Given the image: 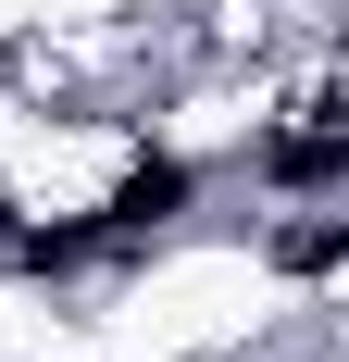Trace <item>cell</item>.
<instances>
[{"mask_svg":"<svg viewBox=\"0 0 349 362\" xmlns=\"http://www.w3.org/2000/svg\"><path fill=\"white\" fill-rule=\"evenodd\" d=\"M187 187H200V175H187L174 150H150L138 175H125V187L100 200V225H112V250H125V238H150V225H174V213H187Z\"/></svg>","mask_w":349,"mask_h":362,"instance_id":"1","label":"cell"},{"mask_svg":"<svg viewBox=\"0 0 349 362\" xmlns=\"http://www.w3.org/2000/svg\"><path fill=\"white\" fill-rule=\"evenodd\" d=\"M262 175L312 200V187H337V175H349V138H337V125H312V138H275V150H262Z\"/></svg>","mask_w":349,"mask_h":362,"instance_id":"2","label":"cell"},{"mask_svg":"<svg viewBox=\"0 0 349 362\" xmlns=\"http://www.w3.org/2000/svg\"><path fill=\"white\" fill-rule=\"evenodd\" d=\"M275 262H287V275H337V262H349V225H337V213L287 225V238H275Z\"/></svg>","mask_w":349,"mask_h":362,"instance_id":"3","label":"cell"}]
</instances>
